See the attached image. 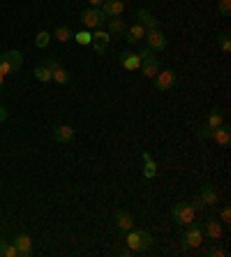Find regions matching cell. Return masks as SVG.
<instances>
[{
    "label": "cell",
    "mask_w": 231,
    "mask_h": 257,
    "mask_svg": "<svg viewBox=\"0 0 231 257\" xmlns=\"http://www.w3.org/2000/svg\"><path fill=\"white\" fill-rule=\"evenodd\" d=\"M153 243H155V241H153V234L146 232V229H134V227H132L130 232H125V245H127L132 252L148 250Z\"/></svg>",
    "instance_id": "obj_1"
},
{
    "label": "cell",
    "mask_w": 231,
    "mask_h": 257,
    "mask_svg": "<svg viewBox=\"0 0 231 257\" xmlns=\"http://www.w3.org/2000/svg\"><path fill=\"white\" fill-rule=\"evenodd\" d=\"M171 218L176 225H180V227H187V225H192V222L196 220V209L194 204L190 202H178L176 206L171 209Z\"/></svg>",
    "instance_id": "obj_2"
},
{
    "label": "cell",
    "mask_w": 231,
    "mask_h": 257,
    "mask_svg": "<svg viewBox=\"0 0 231 257\" xmlns=\"http://www.w3.org/2000/svg\"><path fill=\"white\" fill-rule=\"evenodd\" d=\"M201 243H203V227L194 220L192 225L185 227L180 245H183V250H196V248H201Z\"/></svg>",
    "instance_id": "obj_3"
},
{
    "label": "cell",
    "mask_w": 231,
    "mask_h": 257,
    "mask_svg": "<svg viewBox=\"0 0 231 257\" xmlns=\"http://www.w3.org/2000/svg\"><path fill=\"white\" fill-rule=\"evenodd\" d=\"M24 63V56L19 54V51H5V54H0V74L7 77V74H12L21 67Z\"/></svg>",
    "instance_id": "obj_4"
},
{
    "label": "cell",
    "mask_w": 231,
    "mask_h": 257,
    "mask_svg": "<svg viewBox=\"0 0 231 257\" xmlns=\"http://www.w3.org/2000/svg\"><path fill=\"white\" fill-rule=\"evenodd\" d=\"M104 21H107V17H104V12H102L100 7H88V10H83L81 12V24L88 30L90 28H102Z\"/></svg>",
    "instance_id": "obj_5"
},
{
    "label": "cell",
    "mask_w": 231,
    "mask_h": 257,
    "mask_svg": "<svg viewBox=\"0 0 231 257\" xmlns=\"http://www.w3.org/2000/svg\"><path fill=\"white\" fill-rule=\"evenodd\" d=\"M146 47L150 49V51H164L166 49V37H164V33H162L160 28L157 30H146Z\"/></svg>",
    "instance_id": "obj_6"
},
{
    "label": "cell",
    "mask_w": 231,
    "mask_h": 257,
    "mask_svg": "<svg viewBox=\"0 0 231 257\" xmlns=\"http://www.w3.org/2000/svg\"><path fill=\"white\" fill-rule=\"evenodd\" d=\"M176 86V72L173 70H160L157 77H155V88L164 93V90H171Z\"/></svg>",
    "instance_id": "obj_7"
},
{
    "label": "cell",
    "mask_w": 231,
    "mask_h": 257,
    "mask_svg": "<svg viewBox=\"0 0 231 257\" xmlns=\"http://www.w3.org/2000/svg\"><path fill=\"white\" fill-rule=\"evenodd\" d=\"M113 222H116V227H118L120 234L130 232V229L134 227V218H132L130 211H125V209H118L113 213Z\"/></svg>",
    "instance_id": "obj_8"
},
{
    "label": "cell",
    "mask_w": 231,
    "mask_h": 257,
    "mask_svg": "<svg viewBox=\"0 0 231 257\" xmlns=\"http://www.w3.org/2000/svg\"><path fill=\"white\" fill-rule=\"evenodd\" d=\"M14 248H17L19 257H30L33 255V239H30L26 232L17 234V236H14Z\"/></svg>",
    "instance_id": "obj_9"
},
{
    "label": "cell",
    "mask_w": 231,
    "mask_h": 257,
    "mask_svg": "<svg viewBox=\"0 0 231 257\" xmlns=\"http://www.w3.org/2000/svg\"><path fill=\"white\" fill-rule=\"evenodd\" d=\"M222 220H217V218H208V222L203 225V236H208L210 241H219L222 239Z\"/></svg>",
    "instance_id": "obj_10"
},
{
    "label": "cell",
    "mask_w": 231,
    "mask_h": 257,
    "mask_svg": "<svg viewBox=\"0 0 231 257\" xmlns=\"http://www.w3.org/2000/svg\"><path fill=\"white\" fill-rule=\"evenodd\" d=\"M136 19H139V24H141L146 30H157V28H160V21H157V19L153 17V12H150V10H146V7L136 10Z\"/></svg>",
    "instance_id": "obj_11"
},
{
    "label": "cell",
    "mask_w": 231,
    "mask_h": 257,
    "mask_svg": "<svg viewBox=\"0 0 231 257\" xmlns=\"http://www.w3.org/2000/svg\"><path fill=\"white\" fill-rule=\"evenodd\" d=\"M100 10L104 12V17H120L125 12V3L123 0H104Z\"/></svg>",
    "instance_id": "obj_12"
},
{
    "label": "cell",
    "mask_w": 231,
    "mask_h": 257,
    "mask_svg": "<svg viewBox=\"0 0 231 257\" xmlns=\"http://www.w3.org/2000/svg\"><path fill=\"white\" fill-rule=\"evenodd\" d=\"M210 139H213V142H217L219 146H229V144H231V130H229V125H224V123H222L219 127L210 130Z\"/></svg>",
    "instance_id": "obj_13"
},
{
    "label": "cell",
    "mask_w": 231,
    "mask_h": 257,
    "mask_svg": "<svg viewBox=\"0 0 231 257\" xmlns=\"http://www.w3.org/2000/svg\"><path fill=\"white\" fill-rule=\"evenodd\" d=\"M120 65H123L125 70L136 72L139 67H141V58H139V54H132V51H123V54H120Z\"/></svg>",
    "instance_id": "obj_14"
},
{
    "label": "cell",
    "mask_w": 231,
    "mask_h": 257,
    "mask_svg": "<svg viewBox=\"0 0 231 257\" xmlns=\"http://www.w3.org/2000/svg\"><path fill=\"white\" fill-rule=\"evenodd\" d=\"M139 70H143V77L155 79V77H157V72H160V63H157V58H155V56H150V58H143L141 60V67H139Z\"/></svg>",
    "instance_id": "obj_15"
},
{
    "label": "cell",
    "mask_w": 231,
    "mask_h": 257,
    "mask_svg": "<svg viewBox=\"0 0 231 257\" xmlns=\"http://www.w3.org/2000/svg\"><path fill=\"white\" fill-rule=\"evenodd\" d=\"M54 139L58 144L72 142V139H74V127H72V125H58V127H54Z\"/></svg>",
    "instance_id": "obj_16"
},
{
    "label": "cell",
    "mask_w": 231,
    "mask_h": 257,
    "mask_svg": "<svg viewBox=\"0 0 231 257\" xmlns=\"http://www.w3.org/2000/svg\"><path fill=\"white\" fill-rule=\"evenodd\" d=\"M199 199H201L203 206H217V192L213 190V186H201Z\"/></svg>",
    "instance_id": "obj_17"
},
{
    "label": "cell",
    "mask_w": 231,
    "mask_h": 257,
    "mask_svg": "<svg viewBox=\"0 0 231 257\" xmlns=\"http://www.w3.org/2000/svg\"><path fill=\"white\" fill-rule=\"evenodd\" d=\"M143 176L146 179H155L157 176V162L153 160V156H150L148 151H143Z\"/></svg>",
    "instance_id": "obj_18"
},
{
    "label": "cell",
    "mask_w": 231,
    "mask_h": 257,
    "mask_svg": "<svg viewBox=\"0 0 231 257\" xmlns=\"http://www.w3.org/2000/svg\"><path fill=\"white\" fill-rule=\"evenodd\" d=\"M143 37H146V28H143L141 24H134L132 28H127V42H130V44L141 42Z\"/></svg>",
    "instance_id": "obj_19"
},
{
    "label": "cell",
    "mask_w": 231,
    "mask_h": 257,
    "mask_svg": "<svg viewBox=\"0 0 231 257\" xmlns=\"http://www.w3.org/2000/svg\"><path fill=\"white\" fill-rule=\"evenodd\" d=\"M51 81H56L58 86H67L70 84V72L65 70V67H56L54 72H51Z\"/></svg>",
    "instance_id": "obj_20"
},
{
    "label": "cell",
    "mask_w": 231,
    "mask_h": 257,
    "mask_svg": "<svg viewBox=\"0 0 231 257\" xmlns=\"http://www.w3.org/2000/svg\"><path fill=\"white\" fill-rule=\"evenodd\" d=\"M125 30H127V26H125V21L120 17L109 19V33H113V35H123Z\"/></svg>",
    "instance_id": "obj_21"
},
{
    "label": "cell",
    "mask_w": 231,
    "mask_h": 257,
    "mask_svg": "<svg viewBox=\"0 0 231 257\" xmlns=\"http://www.w3.org/2000/svg\"><path fill=\"white\" fill-rule=\"evenodd\" d=\"M51 37H56L58 42H70L72 37H74V33H72L70 26H58V28L54 30V35H51Z\"/></svg>",
    "instance_id": "obj_22"
},
{
    "label": "cell",
    "mask_w": 231,
    "mask_h": 257,
    "mask_svg": "<svg viewBox=\"0 0 231 257\" xmlns=\"http://www.w3.org/2000/svg\"><path fill=\"white\" fill-rule=\"evenodd\" d=\"M222 123H224V114H222L219 109H213V111H210V116H208V127H210V130H215V127H219Z\"/></svg>",
    "instance_id": "obj_23"
},
{
    "label": "cell",
    "mask_w": 231,
    "mask_h": 257,
    "mask_svg": "<svg viewBox=\"0 0 231 257\" xmlns=\"http://www.w3.org/2000/svg\"><path fill=\"white\" fill-rule=\"evenodd\" d=\"M0 257H19L14 243H10L7 239H0Z\"/></svg>",
    "instance_id": "obj_24"
},
{
    "label": "cell",
    "mask_w": 231,
    "mask_h": 257,
    "mask_svg": "<svg viewBox=\"0 0 231 257\" xmlns=\"http://www.w3.org/2000/svg\"><path fill=\"white\" fill-rule=\"evenodd\" d=\"M33 74H35V79L37 81H42V84H49V81H51V70L44 67V65H37Z\"/></svg>",
    "instance_id": "obj_25"
},
{
    "label": "cell",
    "mask_w": 231,
    "mask_h": 257,
    "mask_svg": "<svg viewBox=\"0 0 231 257\" xmlns=\"http://www.w3.org/2000/svg\"><path fill=\"white\" fill-rule=\"evenodd\" d=\"M49 42H51V33H49V30H40V33L35 35V47L37 49H47Z\"/></svg>",
    "instance_id": "obj_26"
},
{
    "label": "cell",
    "mask_w": 231,
    "mask_h": 257,
    "mask_svg": "<svg viewBox=\"0 0 231 257\" xmlns=\"http://www.w3.org/2000/svg\"><path fill=\"white\" fill-rule=\"evenodd\" d=\"M74 40H77L81 47H86V44L93 42V35H90V30H81V33H77V35H74Z\"/></svg>",
    "instance_id": "obj_27"
},
{
    "label": "cell",
    "mask_w": 231,
    "mask_h": 257,
    "mask_svg": "<svg viewBox=\"0 0 231 257\" xmlns=\"http://www.w3.org/2000/svg\"><path fill=\"white\" fill-rule=\"evenodd\" d=\"M206 255L208 257H226V250L224 248H219V245H210L206 250Z\"/></svg>",
    "instance_id": "obj_28"
},
{
    "label": "cell",
    "mask_w": 231,
    "mask_h": 257,
    "mask_svg": "<svg viewBox=\"0 0 231 257\" xmlns=\"http://www.w3.org/2000/svg\"><path fill=\"white\" fill-rule=\"evenodd\" d=\"M93 40H97V42H104V44H109V42H111V35H109V33H104V30H100V28H97V33H95V35H93Z\"/></svg>",
    "instance_id": "obj_29"
},
{
    "label": "cell",
    "mask_w": 231,
    "mask_h": 257,
    "mask_svg": "<svg viewBox=\"0 0 231 257\" xmlns=\"http://www.w3.org/2000/svg\"><path fill=\"white\" fill-rule=\"evenodd\" d=\"M219 47H222V51H224V54H229L231 51V40H229V35H219Z\"/></svg>",
    "instance_id": "obj_30"
},
{
    "label": "cell",
    "mask_w": 231,
    "mask_h": 257,
    "mask_svg": "<svg viewBox=\"0 0 231 257\" xmlns=\"http://www.w3.org/2000/svg\"><path fill=\"white\" fill-rule=\"evenodd\" d=\"M219 14H222V17H229L231 14V0H219Z\"/></svg>",
    "instance_id": "obj_31"
},
{
    "label": "cell",
    "mask_w": 231,
    "mask_h": 257,
    "mask_svg": "<svg viewBox=\"0 0 231 257\" xmlns=\"http://www.w3.org/2000/svg\"><path fill=\"white\" fill-rule=\"evenodd\" d=\"M219 220H222V225H229V222H231V209H229V206H224V209H222Z\"/></svg>",
    "instance_id": "obj_32"
},
{
    "label": "cell",
    "mask_w": 231,
    "mask_h": 257,
    "mask_svg": "<svg viewBox=\"0 0 231 257\" xmlns=\"http://www.w3.org/2000/svg\"><path fill=\"white\" fill-rule=\"evenodd\" d=\"M90 47L95 49L97 54H104V51H107V47H109V44H104V42H97V40H93V42H90Z\"/></svg>",
    "instance_id": "obj_33"
},
{
    "label": "cell",
    "mask_w": 231,
    "mask_h": 257,
    "mask_svg": "<svg viewBox=\"0 0 231 257\" xmlns=\"http://www.w3.org/2000/svg\"><path fill=\"white\" fill-rule=\"evenodd\" d=\"M196 135H199L201 139H210V127H208V125L196 127Z\"/></svg>",
    "instance_id": "obj_34"
},
{
    "label": "cell",
    "mask_w": 231,
    "mask_h": 257,
    "mask_svg": "<svg viewBox=\"0 0 231 257\" xmlns=\"http://www.w3.org/2000/svg\"><path fill=\"white\" fill-rule=\"evenodd\" d=\"M42 65H44V67H49V70L54 72L56 67L60 65V63H58V60H56V58H47V60H44V63H42Z\"/></svg>",
    "instance_id": "obj_35"
},
{
    "label": "cell",
    "mask_w": 231,
    "mask_h": 257,
    "mask_svg": "<svg viewBox=\"0 0 231 257\" xmlns=\"http://www.w3.org/2000/svg\"><path fill=\"white\" fill-rule=\"evenodd\" d=\"M150 56H155V51H150V49L148 47H146V49H141V51H139V58H150Z\"/></svg>",
    "instance_id": "obj_36"
},
{
    "label": "cell",
    "mask_w": 231,
    "mask_h": 257,
    "mask_svg": "<svg viewBox=\"0 0 231 257\" xmlns=\"http://www.w3.org/2000/svg\"><path fill=\"white\" fill-rule=\"evenodd\" d=\"M5 120H7V109L0 107V123H5Z\"/></svg>",
    "instance_id": "obj_37"
},
{
    "label": "cell",
    "mask_w": 231,
    "mask_h": 257,
    "mask_svg": "<svg viewBox=\"0 0 231 257\" xmlns=\"http://www.w3.org/2000/svg\"><path fill=\"white\" fill-rule=\"evenodd\" d=\"M88 3H90V7H100L104 0H88Z\"/></svg>",
    "instance_id": "obj_38"
},
{
    "label": "cell",
    "mask_w": 231,
    "mask_h": 257,
    "mask_svg": "<svg viewBox=\"0 0 231 257\" xmlns=\"http://www.w3.org/2000/svg\"><path fill=\"white\" fill-rule=\"evenodd\" d=\"M3 81H5V77H3V74H0V88H3Z\"/></svg>",
    "instance_id": "obj_39"
},
{
    "label": "cell",
    "mask_w": 231,
    "mask_h": 257,
    "mask_svg": "<svg viewBox=\"0 0 231 257\" xmlns=\"http://www.w3.org/2000/svg\"><path fill=\"white\" fill-rule=\"evenodd\" d=\"M0 95H3V88H0Z\"/></svg>",
    "instance_id": "obj_40"
}]
</instances>
